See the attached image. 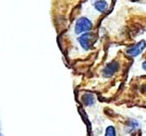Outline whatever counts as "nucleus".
Here are the masks:
<instances>
[{"mask_svg": "<svg viewBox=\"0 0 146 136\" xmlns=\"http://www.w3.org/2000/svg\"><path fill=\"white\" fill-rule=\"evenodd\" d=\"M93 28V24L90 20L86 17H81L76 23L75 32L76 34H83L89 33Z\"/></svg>", "mask_w": 146, "mask_h": 136, "instance_id": "f257e3e1", "label": "nucleus"}, {"mask_svg": "<svg viewBox=\"0 0 146 136\" xmlns=\"http://www.w3.org/2000/svg\"><path fill=\"white\" fill-rule=\"evenodd\" d=\"M78 41H79L81 46L85 50H88L93 47V44H94V34L91 33H86L82 34L78 37Z\"/></svg>", "mask_w": 146, "mask_h": 136, "instance_id": "f03ea898", "label": "nucleus"}, {"mask_svg": "<svg viewBox=\"0 0 146 136\" xmlns=\"http://www.w3.org/2000/svg\"><path fill=\"white\" fill-rule=\"evenodd\" d=\"M146 43L145 40H142L140 42H139L138 43L133 45L132 47H130L127 50V54L132 57H135L138 56L139 55H140L144 49H145Z\"/></svg>", "mask_w": 146, "mask_h": 136, "instance_id": "7ed1b4c3", "label": "nucleus"}, {"mask_svg": "<svg viewBox=\"0 0 146 136\" xmlns=\"http://www.w3.org/2000/svg\"><path fill=\"white\" fill-rule=\"evenodd\" d=\"M119 69V64L115 61H113L111 63L108 64L105 69L103 70V75L107 77H110L112 76L114 73H115Z\"/></svg>", "mask_w": 146, "mask_h": 136, "instance_id": "20e7f679", "label": "nucleus"}, {"mask_svg": "<svg viewBox=\"0 0 146 136\" xmlns=\"http://www.w3.org/2000/svg\"><path fill=\"white\" fill-rule=\"evenodd\" d=\"M94 5L96 10L100 13H105L108 9V3L106 0H96Z\"/></svg>", "mask_w": 146, "mask_h": 136, "instance_id": "39448f33", "label": "nucleus"}, {"mask_svg": "<svg viewBox=\"0 0 146 136\" xmlns=\"http://www.w3.org/2000/svg\"><path fill=\"white\" fill-rule=\"evenodd\" d=\"M82 101H83V103L86 105H93L94 103L95 99H94V96L93 95H91V94H86L82 97Z\"/></svg>", "mask_w": 146, "mask_h": 136, "instance_id": "423d86ee", "label": "nucleus"}, {"mask_svg": "<svg viewBox=\"0 0 146 136\" xmlns=\"http://www.w3.org/2000/svg\"><path fill=\"white\" fill-rule=\"evenodd\" d=\"M106 136H115V128L112 126H110L106 129Z\"/></svg>", "mask_w": 146, "mask_h": 136, "instance_id": "0eeeda50", "label": "nucleus"}, {"mask_svg": "<svg viewBox=\"0 0 146 136\" xmlns=\"http://www.w3.org/2000/svg\"><path fill=\"white\" fill-rule=\"evenodd\" d=\"M142 67H143V68H144V70H145L146 71V61L143 63V65H142Z\"/></svg>", "mask_w": 146, "mask_h": 136, "instance_id": "6e6552de", "label": "nucleus"}]
</instances>
